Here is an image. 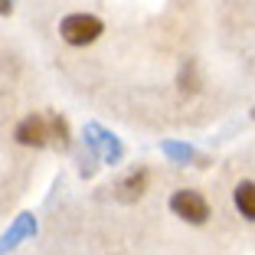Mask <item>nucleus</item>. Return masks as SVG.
Returning a JSON list of instances; mask_svg holds the SVG:
<instances>
[{"label":"nucleus","mask_w":255,"mask_h":255,"mask_svg":"<svg viewBox=\"0 0 255 255\" xmlns=\"http://www.w3.org/2000/svg\"><path fill=\"white\" fill-rule=\"evenodd\" d=\"M59 33H62V39H66L69 46H89V43H95V39L102 36V20L92 16V13H72V16L62 20Z\"/></svg>","instance_id":"nucleus-1"},{"label":"nucleus","mask_w":255,"mask_h":255,"mask_svg":"<svg viewBox=\"0 0 255 255\" xmlns=\"http://www.w3.org/2000/svg\"><path fill=\"white\" fill-rule=\"evenodd\" d=\"M170 210L183 219V223H193V226H203L210 219V203L203 200L196 190H180V193L170 196Z\"/></svg>","instance_id":"nucleus-2"},{"label":"nucleus","mask_w":255,"mask_h":255,"mask_svg":"<svg viewBox=\"0 0 255 255\" xmlns=\"http://www.w3.org/2000/svg\"><path fill=\"white\" fill-rule=\"evenodd\" d=\"M16 141L23 147H46L49 144V118L43 115H30L16 125Z\"/></svg>","instance_id":"nucleus-3"},{"label":"nucleus","mask_w":255,"mask_h":255,"mask_svg":"<svg viewBox=\"0 0 255 255\" xmlns=\"http://www.w3.org/2000/svg\"><path fill=\"white\" fill-rule=\"evenodd\" d=\"M236 206H239V213L246 219H252L255 223V183L252 180H242L239 187H236Z\"/></svg>","instance_id":"nucleus-4"},{"label":"nucleus","mask_w":255,"mask_h":255,"mask_svg":"<svg viewBox=\"0 0 255 255\" xmlns=\"http://www.w3.org/2000/svg\"><path fill=\"white\" fill-rule=\"evenodd\" d=\"M144 187H147V173H144V170L141 173H131V177L121 183V190H125L121 196H125V200H134V196L144 193Z\"/></svg>","instance_id":"nucleus-5"},{"label":"nucleus","mask_w":255,"mask_h":255,"mask_svg":"<svg viewBox=\"0 0 255 255\" xmlns=\"http://www.w3.org/2000/svg\"><path fill=\"white\" fill-rule=\"evenodd\" d=\"M49 137H53L59 147H69V128H66V121H62L59 115L49 118Z\"/></svg>","instance_id":"nucleus-6"},{"label":"nucleus","mask_w":255,"mask_h":255,"mask_svg":"<svg viewBox=\"0 0 255 255\" xmlns=\"http://www.w3.org/2000/svg\"><path fill=\"white\" fill-rule=\"evenodd\" d=\"M13 10V0H0V13H10Z\"/></svg>","instance_id":"nucleus-7"},{"label":"nucleus","mask_w":255,"mask_h":255,"mask_svg":"<svg viewBox=\"0 0 255 255\" xmlns=\"http://www.w3.org/2000/svg\"><path fill=\"white\" fill-rule=\"evenodd\" d=\"M252 118H255V112H252Z\"/></svg>","instance_id":"nucleus-8"}]
</instances>
